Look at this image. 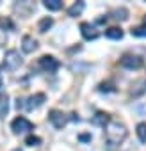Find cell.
Segmentation results:
<instances>
[{"label": "cell", "mask_w": 146, "mask_h": 151, "mask_svg": "<svg viewBox=\"0 0 146 151\" xmlns=\"http://www.w3.org/2000/svg\"><path fill=\"white\" fill-rule=\"evenodd\" d=\"M128 135V130L125 124L118 123V121H111L107 126H105V140L111 147H116L119 146Z\"/></svg>", "instance_id": "6da1fadb"}, {"label": "cell", "mask_w": 146, "mask_h": 151, "mask_svg": "<svg viewBox=\"0 0 146 151\" xmlns=\"http://www.w3.org/2000/svg\"><path fill=\"white\" fill-rule=\"evenodd\" d=\"M22 62H23V59H22V55H20L18 50H9V52H6V55H4V66H6V69L16 71V69L22 66Z\"/></svg>", "instance_id": "7a4b0ae2"}, {"label": "cell", "mask_w": 146, "mask_h": 151, "mask_svg": "<svg viewBox=\"0 0 146 151\" xmlns=\"http://www.w3.org/2000/svg\"><path fill=\"white\" fill-rule=\"evenodd\" d=\"M11 130H13L14 133H27V132L34 130V124H32L29 119H25L23 116H20V117L13 119V123H11Z\"/></svg>", "instance_id": "3957f363"}, {"label": "cell", "mask_w": 146, "mask_h": 151, "mask_svg": "<svg viewBox=\"0 0 146 151\" xmlns=\"http://www.w3.org/2000/svg\"><path fill=\"white\" fill-rule=\"evenodd\" d=\"M59 66H61V62H59L55 57H52V55H43V57L39 59V68H41L43 71H46V73L57 71Z\"/></svg>", "instance_id": "277c9868"}, {"label": "cell", "mask_w": 146, "mask_h": 151, "mask_svg": "<svg viewBox=\"0 0 146 151\" xmlns=\"http://www.w3.org/2000/svg\"><path fill=\"white\" fill-rule=\"evenodd\" d=\"M119 64H121L123 68H126V69H139V68H142V59H141L139 55H130V53H126V55L121 57Z\"/></svg>", "instance_id": "5b68a950"}, {"label": "cell", "mask_w": 146, "mask_h": 151, "mask_svg": "<svg viewBox=\"0 0 146 151\" xmlns=\"http://www.w3.org/2000/svg\"><path fill=\"white\" fill-rule=\"evenodd\" d=\"M45 100H46V96L43 94V93H36V94H32V96H29L27 98V101H25V110H36V109H39L43 103H45Z\"/></svg>", "instance_id": "8992f818"}, {"label": "cell", "mask_w": 146, "mask_h": 151, "mask_svg": "<svg viewBox=\"0 0 146 151\" xmlns=\"http://www.w3.org/2000/svg\"><path fill=\"white\" fill-rule=\"evenodd\" d=\"M48 119H50V123H52L55 128H62V126L68 123V116L62 114L61 110H52V112L48 114Z\"/></svg>", "instance_id": "52a82bcc"}, {"label": "cell", "mask_w": 146, "mask_h": 151, "mask_svg": "<svg viewBox=\"0 0 146 151\" xmlns=\"http://www.w3.org/2000/svg\"><path fill=\"white\" fill-rule=\"evenodd\" d=\"M80 32H82V37L87 39V41L98 37V30H96V27L91 25V23H87V22H82V23H80Z\"/></svg>", "instance_id": "ba28073f"}, {"label": "cell", "mask_w": 146, "mask_h": 151, "mask_svg": "<svg viewBox=\"0 0 146 151\" xmlns=\"http://www.w3.org/2000/svg\"><path fill=\"white\" fill-rule=\"evenodd\" d=\"M22 50L25 53H32L34 50H38V41L32 36H23V39H22Z\"/></svg>", "instance_id": "9c48e42d"}, {"label": "cell", "mask_w": 146, "mask_h": 151, "mask_svg": "<svg viewBox=\"0 0 146 151\" xmlns=\"http://www.w3.org/2000/svg\"><path fill=\"white\" fill-rule=\"evenodd\" d=\"M91 123L93 124H96V126H107L111 121H109V114H105V112H96L95 116H93V119H91Z\"/></svg>", "instance_id": "30bf717a"}, {"label": "cell", "mask_w": 146, "mask_h": 151, "mask_svg": "<svg viewBox=\"0 0 146 151\" xmlns=\"http://www.w3.org/2000/svg\"><path fill=\"white\" fill-rule=\"evenodd\" d=\"M7 112H9V96L6 93H2L0 94V119L6 117Z\"/></svg>", "instance_id": "8fae6325"}, {"label": "cell", "mask_w": 146, "mask_h": 151, "mask_svg": "<svg viewBox=\"0 0 146 151\" xmlns=\"http://www.w3.org/2000/svg\"><path fill=\"white\" fill-rule=\"evenodd\" d=\"M105 37L118 41V39H121V37H123V30H121L119 27H111V29H107V30H105Z\"/></svg>", "instance_id": "7c38bea8"}, {"label": "cell", "mask_w": 146, "mask_h": 151, "mask_svg": "<svg viewBox=\"0 0 146 151\" xmlns=\"http://www.w3.org/2000/svg\"><path fill=\"white\" fill-rule=\"evenodd\" d=\"M111 14H112L114 20H119V22L128 20V9H125V7H118V9H114Z\"/></svg>", "instance_id": "4fadbf2b"}, {"label": "cell", "mask_w": 146, "mask_h": 151, "mask_svg": "<svg viewBox=\"0 0 146 151\" xmlns=\"http://www.w3.org/2000/svg\"><path fill=\"white\" fill-rule=\"evenodd\" d=\"M52 25H53V20H52L50 16H46V18H41V20H39V23H38V30L45 34V32H46V30H48Z\"/></svg>", "instance_id": "5bb4252c"}, {"label": "cell", "mask_w": 146, "mask_h": 151, "mask_svg": "<svg viewBox=\"0 0 146 151\" xmlns=\"http://www.w3.org/2000/svg\"><path fill=\"white\" fill-rule=\"evenodd\" d=\"M84 7H86L84 2H75V4H73V6L68 9V14H69V16H79V14L84 11Z\"/></svg>", "instance_id": "9a60e30c"}, {"label": "cell", "mask_w": 146, "mask_h": 151, "mask_svg": "<svg viewBox=\"0 0 146 151\" xmlns=\"http://www.w3.org/2000/svg\"><path fill=\"white\" fill-rule=\"evenodd\" d=\"M43 6H45L48 11H59V9L62 7V2H61V0H45Z\"/></svg>", "instance_id": "2e32d148"}, {"label": "cell", "mask_w": 146, "mask_h": 151, "mask_svg": "<svg viewBox=\"0 0 146 151\" xmlns=\"http://www.w3.org/2000/svg\"><path fill=\"white\" fill-rule=\"evenodd\" d=\"M135 133H137V139L144 144L146 142V123H139L135 128Z\"/></svg>", "instance_id": "e0dca14e"}, {"label": "cell", "mask_w": 146, "mask_h": 151, "mask_svg": "<svg viewBox=\"0 0 146 151\" xmlns=\"http://www.w3.org/2000/svg\"><path fill=\"white\" fill-rule=\"evenodd\" d=\"M0 29L2 30H14V23H13V20L11 18H0Z\"/></svg>", "instance_id": "ac0fdd59"}, {"label": "cell", "mask_w": 146, "mask_h": 151, "mask_svg": "<svg viewBox=\"0 0 146 151\" xmlns=\"http://www.w3.org/2000/svg\"><path fill=\"white\" fill-rule=\"evenodd\" d=\"M132 87H141L139 91L132 93V96H141V94H144V93H146V78H144V80H141V82H135Z\"/></svg>", "instance_id": "d6986e66"}, {"label": "cell", "mask_w": 146, "mask_h": 151, "mask_svg": "<svg viewBox=\"0 0 146 151\" xmlns=\"http://www.w3.org/2000/svg\"><path fill=\"white\" fill-rule=\"evenodd\" d=\"M132 36H135V37H146V25L132 29Z\"/></svg>", "instance_id": "ffe728a7"}, {"label": "cell", "mask_w": 146, "mask_h": 151, "mask_svg": "<svg viewBox=\"0 0 146 151\" xmlns=\"http://www.w3.org/2000/svg\"><path fill=\"white\" fill-rule=\"evenodd\" d=\"M25 144H27V146H39V144H41V139L36 137V135H29V137L25 139Z\"/></svg>", "instance_id": "44dd1931"}, {"label": "cell", "mask_w": 146, "mask_h": 151, "mask_svg": "<svg viewBox=\"0 0 146 151\" xmlns=\"http://www.w3.org/2000/svg\"><path fill=\"white\" fill-rule=\"evenodd\" d=\"M98 91H102V93H103V91H114V89H112V86H111V84L102 82V84L98 86Z\"/></svg>", "instance_id": "7402d4cb"}, {"label": "cell", "mask_w": 146, "mask_h": 151, "mask_svg": "<svg viewBox=\"0 0 146 151\" xmlns=\"http://www.w3.org/2000/svg\"><path fill=\"white\" fill-rule=\"evenodd\" d=\"M79 139H80L82 142H87V140H91V135H89V133H82Z\"/></svg>", "instance_id": "603a6c76"}, {"label": "cell", "mask_w": 146, "mask_h": 151, "mask_svg": "<svg viewBox=\"0 0 146 151\" xmlns=\"http://www.w3.org/2000/svg\"><path fill=\"white\" fill-rule=\"evenodd\" d=\"M0 87H2V75H0Z\"/></svg>", "instance_id": "cb8c5ba5"}, {"label": "cell", "mask_w": 146, "mask_h": 151, "mask_svg": "<svg viewBox=\"0 0 146 151\" xmlns=\"http://www.w3.org/2000/svg\"><path fill=\"white\" fill-rule=\"evenodd\" d=\"M13 151H22V149H20V147H16V149H13Z\"/></svg>", "instance_id": "d4e9b609"}]
</instances>
